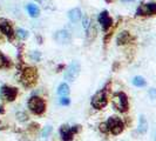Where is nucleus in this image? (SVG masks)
I'll list each match as a JSON object with an SVG mask.
<instances>
[{
	"mask_svg": "<svg viewBox=\"0 0 156 141\" xmlns=\"http://www.w3.org/2000/svg\"><path fill=\"white\" fill-rule=\"evenodd\" d=\"M38 80V70L34 67H26L21 70L20 74V82L23 87H33L37 84Z\"/></svg>",
	"mask_w": 156,
	"mask_h": 141,
	"instance_id": "f257e3e1",
	"label": "nucleus"
},
{
	"mask_svg": "<svg viewBox=\"0 0 156 141\" xmlns=\"http://www.w3.org/2000/svg\"><path fill=\"white\" fill-rule=\"evenodd\" d=\"M28 108L32 113L37 115H41L46 110V102L40 96H32L28 100Z\"/></svg>",
	"mask_w": 156,
	"mask_h": 141,
	"instance_id": "f03ea898",
	"label": "nucleus"
},
{
	"mask_svg": "<svg viewBox=\"0 0 156 141\" xmlns=\"http://www.w3.org/2000/svg\"><path fill=\"white\" fill-rule=\"evenodd\" d=\"M113 105L119 112L125 113L129 108V102L128 98L123 92H117L113 95Z\"/></svg>",
	"mask_w": 156,
	"mask_h": 141,
	"instance_id": "7ed1b4c3",
	"label": "nucleus"
},
{
	"mask_svg": "<svg viewBox=\"0 0 156 141\" xmlns=\"http://www.w3.org/2000/svg\"><path fill=\"white\" fill-rule=\"evenodd\" d=\"M107 126H108V131L114 135H119L123 132L125 129V124L123 121L116 115L109 117V119L107 120Z\"/></svg>",
	"mask_w": 156,
	"mask_h": 141,
	"instance_id": "20e7f679",
	"label": "nucleus"
},
{
	"mask_svg": "<svg viewBox=\"0 0 156 141\" xmlns=\"http://www.w3.org/2000/svg\"><path fill=\"white\" fill-rule=\"evenodd\" d=\"M92 106H93L95 110H102L107 106L108 103V96H107V92L106 89H102L100 92L94 95L92 98Z\"/></svg>",
	"mask_w": 156,
	"mask_h": 141,
	"instance_id": "39448f33",
	"label": "nucleus"
},
{
	"mask_svg": "<svg viewBox=\"0 0 156 141\" xmlns=\"http://www.w3.org/2000/svg\"><path fill=\"white\" fill-rule=\"evenodd\" d=\"M80 70H81V66H80V63L79 61H73L69 66L66 68L65 70V80L67 81H74L75 79L79 77L80 74Z\"/></svg>",
	"mask_w": 156,
	"mask_h": 141,
	"instance_id": "423d86ee",
	"label": "nucleus"
},
{
	"mask_svg": "<svg viewBox=\"0 0 156 141\" xmlns=\"http://www.w3.org/2000/svg\"><path fill=\"white\" fill-rule=\"evenodd\" d=\"M80 131V126H73L69 127L67 125H62L60 128V135L63 141H72L74 135Z\"/></svg>",
	"mask_w": 156,
	"mask_h": 141,
	"instance_id": "0eeeda50",
	"label": "nucleus"
},
{
	"mask_svg": "<svg viewBox=\"0 0 156 141\" xmlns=\"http://www.w3.org/2000/svg\"><path fill=\"white\" fill-rule=\"evenodd\" d=\"M18 95V89L12 86H2L0 89V96L5 101H13Z\"/></svg>",
	"mask_w": 156,
	"mask_h": 141,
	"instance_id": "6e6552de",
	"label": "nucleus"
},
{
	"mask_svg": "<svg viewBox=\"0 0 156 141\" xmlns=\"http://www.w3.org/2000/svg\"><path fill=\"white\" fill-rule=\"evenodd\" d=\"M156 14V2L142 4L136 11V16H155Z\"/></svg>",
	"mask_w": 156,
	"mask_h": 141,
	"instance_id": "1a4fd4ad",
	"label": "nucleus"
},
{
	"mask_svg": "<svg viewBox=\"0 0 156 141\" xmlns=\"http://www.w3.org/2000/svg\"><path fill=\"white\" fill-rule=\"evenodd\" d=\"M0 31L7 37L8 40H11V41L14 40L16 34H14V31L12 28V25H11V23L8 20H5V19H1L0 20Z\"/></svg>",
	"mask_w": 156,
	"mask_h": 141,
	"instance_id": "9d476101",
	"label": "nucleus"
},
{
	"mask_svg": "<svg viewBox=\"0 0 156 141\" xmlns=\"http://www.w3.org/2000/svg\"><path fill=\"white\" fill-rule=\"evenodd\" d=\"M98 20H99L102 30L105 32L108 31L110 27H112V25H113V19L110 18V16L108 14L107 11H102L101 13H100V16H99V19H98Z\"/></svg>",
	"mask_w": 156,
	"mask_h": 141,
	"instance_id": "9b49d317",
	"label": "nucleus"
},
{
	"mask_svg": "<svg viewBox=\"0 0 156 141\" xmlns=\"http://www.w3.org/2000/svg\"><path fill=\"white\" fill-rule=\"evenodd\" d=\"M54 39L59 44H69L72 37H70V33L68 31L61 30V31H58L54 34Z\"/></svg>",
	"mask_w": 156,
	"mask_h": 141,
	"instance_id": "f8f14e48",
	"label": "nucleus"
},
{
	"mask_svg": "<svg viewBox=\"0 0 156 141\" xmlns=\"http://www.w3.org/2000/svg\"><path fill=\"white\" fill-rule=\"evenodd\" d=\"M96 34H98V30H96V26L93 21H90L88 28H87V34H86V38H87V42H92L95 38H96Z\"/></svg>",
	"mask_w": 156,
	"mask_h": 141,
	"instance_id": "ddd939ff",
	"label": "nucleus"
},
{
	"mask_svg": "<svg viewBox=\"0 0 156 141\" xmlns=\"http://www.w3.org/2000/svg\"><path fill=\"white\" fill-rule=\"evenodd\" d=\"M132 35H130V33H128V32H121L119 35H117V39H116V42L117 45H126V44H128V42H130L132 41Z\"/></svg>",
	"mask_w": 156,
	"mask_h": 141,
	"instance_id": "4468645a",
	"label": "nucleus"
},
{
	"mask_svg": "<svg viewBox=\"0 0 156 141\" xmlns=\"http://www.w3.org/2000/svg\"><path fill=\"white\" fill-rule=\"evenodd\" d=\"M81 16H82V13H81L80 8H73L68 12V18L72 23H78L81 19Z\"/></svg>",
	"mask_w": 156,
	"mask_h": 141,
	"instance_id": "2eb2a0df",
	"label": "nucleus"
},
{
	"mask_svg": "<svg viewBox=\"0 0 156 141\" xmlns=\"http://www.w3.org/2000/svg\"><path fill=\"white\" fill-rule=\"evenodd\" d=\"M148 129V122H147V119L144 115H141L140 117V121H139V128L137 131L140 132L141 134H144Z\"/></svg>",
	"mask_w": 156,
	"mask_h": 141,
	"instance_id": "dca6fc26",
	"label": "nucleus"
},
{
	"mask_svg": "<svg viewBox=\"0 0 156 141\" xmlns=\"http://www.w3.org/2000/svg\"><path fill=\"white\" fill-rule=\"evenodd\" d=\"M27 12H28L30 16H33V18H37V16H39V14H40L39 7H38L37 5H34V4H28V5H27Z\"/></svg>",
	"mask_w": 156,
	"mask_h": 141,
	"instance_id": "f3484780",
	"label": "nucleus"
},
{
	"mask_svg": "<svg viewBox=\"0 0 156 141\" xmlns=\"http://www.w3.org/2000/svg\"><path fill=\"white\" fill-rule=\"evenodd\" d=\"M58 94L61 95V96H67L69 94V86L67 84H65V82L61 84L58 88Z\"/></svg>",
	"mask_w": 156,
	"mask_h": 141,
	"instance_id": "a211bd4d",
	"label": "nucleus"
},
{
	"mask_svg": "<svg viewBox=\"0 0 156 141\" xmlns=\"http://www.w3.org/2000/svg\"><path fill=\"white\" fill-rule=\"evenodd\" d=\"M133 84L136 87H144L147 82H146L144 78H142V77H135L133 79Z\"/></svg>",
	"mask_w": 156,
	"mask_h": 141,
	"instance_id": "6ab92c4d",
	"label": "nucleus"
},
{
	"mask_svg": "<svg viewBox=\"0 0 156 141\" xmlns=\"http://www.w3.org/2000/svg\"><path fill=\"white\" fill-rule=\"evenodd\" d=\"M40 5H42V7L47 8V9H54L53 6V1L52 0H37Z\"/></svg>",
	"mask_w": 156,
	"mask_h": 141,
	"instance_id": "aec40b11",
	"label": "nucleus"
},
{
	"mask_svg": "<svg viewBox=\"0 0 156 141\" xmlns=\"http://www.w3.org/2000/svg\"><path fill=\"white\" fill-rule=\"evenodd\" d=\"M8 66H9V60L0 52V70L1 68H6Z\"/></svg>",
	"mask_w": 156,
	"mask_h": 141,
	"instance_id": "412c9836",
	"label": "nucleus"
},
{
	"mask_svg": "<svg viewBox=\"0 0 156 141\" xmlns=\"http://www.w3.org/2000/svg\"><path fill=\"white\" fill-rule=\"evenodd\" d=\"M16 34H18V37H19L20 39H23V40H25L26 38H28V32L23 30V28H18Z\"/></svg>",
	"mask_w": 156,
	"mask_h": 141,
	"instance_id": "4be33fe9",
	"label": "nucleus"
},
{
	"mask_svg": "<svg viewBox=\"0 0 156 141\" xmlns=\"http://www.w3.org/2000/svg\"><path fill=\"white\" fill-rule=\"evenodd\" d=\"M31 59L33 60V61H39L40 59H41V54H40V52H38V51H37V52H35V51H34V52H32Z\"/></svg>",
	"mask_w": 156,
	"mask_h": 141,
	"instance_id": "5701e85b",
	"label": "nucleus"
},
{
	"mask_svg": "<svg viewBox=\"0 0 156 141\" xmlns=\"http://www.w3.org/2000/svg\"><path fill=\"white\" fill-rule=\"evenodd\" d=\"M52 131H53V128H52L51 126H47L46 128H44V131H42V133H41V135H42L44 138H46V136H48L49 134L52 133Z\"/></svg>",
	"mask_w": 156,
	"mask_h": 141,
	"instance_id": "b1692460",
	"label": "nucleus"
},
{
	"mask_svg": "<svg viewBox=\"0 0 156 141\" xmlns=\"http://www.w3.org/2000/svg\"><path fill=\"white\" fill-rule=\"evenodd\" d=\"M89 24H90V20H89V18L88 16H85L83 18V21H82V26H83V28H88V26H89Z\"/></svg>",
	"mask_w": 156,
	"mask_h": 141,
	"instance_id": "393cba45",
	"label": "nucleus"
},
{
	"mask_svg": "<svg viewBox=\"0 0 156 141\" xmlns=\"http://www.w3.org/2000/svg\"><path fill=\"white\" fill-rule=\"evenodd\" d=\"M70 100L67 98V96H62L61 99H60V103L61 105H65V106H67V105H69Z\"/></svg>",
	"mask_w": 156,
	"mask_h": 141,
	"instance_id": "a878e982",
	"label": "nucleus"
},
{
	"mask_svg": "<svg viewBox=\"0 0 156 141\" xmlns=\"http://www.w3.org/2000/svg\"><path fill=\"white\" fill-rule=\"evenodd\" d=\"M100 131H101V132H103V133H106V132H109V131H108V126H107V122H103V124H101V125H100Z\"/></svg>",
	"mask_w": 156,
	"mask_h": 141,
	"instance_id": "bb28decb",
	"label": "nucleus"
},
{
	"mask_svg": "<svg viewBox=\"0 0 156 141\" xmlns=\"http://www.w3.org/2000/svg\"><path fill=\"white\" fill-rule=\"evenodd\" d=\"M149 96H150L151 99H155L156 98V89L155 88H150V89H149Z\"/></svg>",
	"mask_w": 156,
	"mask_h": 141,
	"instance_id": "cd10ccee",
	"label": "nucleus"
},
{
	"mask_svg": "<svg viewBox=\"0 0 156 141\" xmlns=\"http://www.w3.org/2000/svg\"><path fill=\"white\" fill-rule=\"evenodd\" d=\"M122 1H134V0H122Z\"/></svg>",
	"mask_w": 156,
	"mask_h": 141,
	"instance_id": "c85d7f7f",
	"label": "nucleus"
},
{
	"mask_svg": "<svg viewBox=\"0 0 156 141\" xmlns=\"http://www.w3.org/2000/svg\"><path fill=\"white\" fill-rule=\"evenodd\" d=\"M155 141H156V135H155Z\"/></svg>",
	"mask_w": 156,
	"mask_h": 141,
	"instance_id": "c756f323",
	"label": "nucleus"
}]
</instances>
